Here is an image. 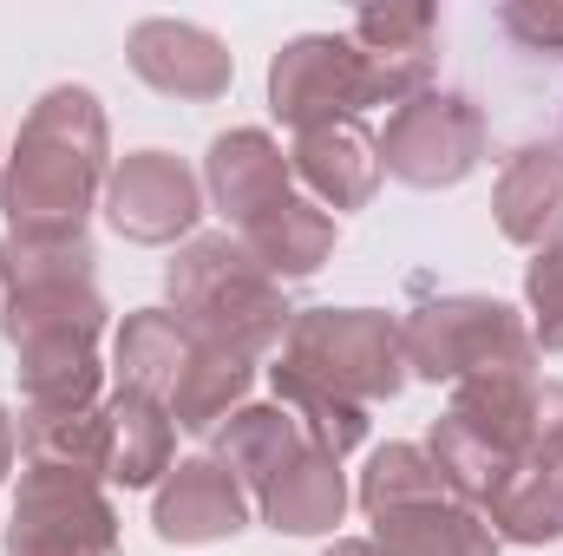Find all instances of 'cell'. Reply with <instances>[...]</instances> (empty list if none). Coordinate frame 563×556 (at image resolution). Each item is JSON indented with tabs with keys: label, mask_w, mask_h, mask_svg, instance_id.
Listing matches in <instances>:
<instances>
[{
	"label": "cell",
	"mask_w": 563,
	"mask_h": 556,
	"mask_svg": "<svg viewBox=\"0 0 563 556\" xmlns=\"http://www.w3.org/2000/svg\"><path fill=\"white\" fill-rule=\"evenodd\" d=\"M347 504H354V491H347L341 458H328L321 445H308L282 478H269V491L256 498V518L276 537H328L347 518Z\"/></svg>",
	"instance_id": "obj_17"
},
{
	"label": "cell",
	"mask_w": 563,
	"mask_h": 556,
	"mask_svg": "<svg viewBox=\"0 0 563 556\" xmlns=\"http://www.w3.org/2000/svg\"><path fill=\"white\" fill-rule=\"evenodd\" d=\"M276 374L308 380V387L354 400V407H380L413 380L400 321L380 308H295Z\"/></svg>",
	"instance_id": "obj_5"
},
{
	"label": "cell",
	"mask_w": 563,
	"mask_h": 556,
	"mask_svg": "<svg viewBox=\"0 0 563 556\" xmlns=\"http://www.w3.org/2000/svg\"><path fill=\"white\" fill-rule=\"evenodd\" d=\"M478 518L492 524L498 544H531V551L538 544H558L563 537V471H551V465H518Z\"/></svg>",
	"instance_id": "obj_24"
},
{
	"label": "cell",
	"mask_w": 563,
	"mask_h": 556,
	"mask_svg": "<svg viewBox=\"0 0 563 556\" xmlns=\"http://www.w3.org/2000/svg\"><path fill=\"white\" fill-rule=\"evenodd\" d=\"M498 20H505V33H511V40H525L531 53L563 59V7H505Z\"/></svg>",
	"instance_id": "obj_29"
},
{
	"label": "cell",
	"mask_w": 563,
	"mask_h": 556,
	"mask_svg": "<svg viewBox=\"0 0 563 556\" xmlns=\"http://www.w3.org/2000/svg\"><path fill=\"white\" fill-rule=\"evenodd\" d=\"M347 40L367 53L374 105H407L432 92V40H439V7H374L354 13Z\"/></svg>",
	"instance_id": "obj_14"
},
{
	"label": "cell",
	"mask_w": 563,
	"mask_h": 556,
	"mask_svg": "<svg viewBox=\"0 0 563 556\" xmlns=\"http://www.w3.org/2000/svg\"><path fill=\"white\" fill-rule=\"evenodd\" d=\"M13 452H20V425L7 419V407H0V485H7V471H13Z\"/></svg>",
	"instance_id": "obj_30"
},
{
	"label": "cell",
	"mask_w": 563,
	"mask_h": 556,
	"mask_svg": "<svg viewBox=\"0 0 563 556\" xmlns=\"http://www.w3.org/2000/svg\"><path fill=\"white\" fill-rule=\"evenodd\" d=\"M20 458L40 471H79V478H112V419L106 400L86 413H20Z\"/></svg>",
	"instance_id": "obj_21"
},
{
	"label": "cell",
	"mask_w": 563,
	"mask_h": 556,
	"mask_svg": "<svg viewBox=\"0 0 563 556\" xmlns=\"http://www.w3.org/2000/svg\"><path fill=\"white\" fill-rule=\"evenodd\" d=\"M106 223L139 249H184L203 216V177L170 151H125L106 177Z\"/></svg>",
	"instance_id": "obj_9"
},
{
	"label": "cell",
	"mask_w": 563,
	"mask_h": 556,
	"mask_svg": "<svg viewBox=\"0 0 563 556\" xmlns=\"http://www.w3.org/2000/svg\"><path fill=\"white\" fill-rule=\"evenodd\" d=\"M420 498H452L445 478H439V465H432V452H426V445H407V438L374 445V458H367V471H361V485H354V504H361L367 518H380V511L420 504Z\"/></svg>",
	"instance_id": "obj_25"
},
{
	"label": "cell",
	"mask_w": 563,
	"mask_h": 556,
	"mask_svg": "<svg viewBox=\"0 0 563 556\" xmlns=\"http://www.w3.org/2000/svg\"><path fill=\"white\" fill-rule=\"evenodd\" d=\"M269 276L288 288V281H308L328 269V256H334V243H341V230H334V216L321 210V203H308L301 190L295 197H282L276 210H263L256 223H243V230H230Z\"/></svg>",
	"instance_id": "obj_18"
},
{
	"label": "cell",
	"mask_w": 563,
	"mask_h": 556,
	"mask_svg": "<svg viewBox=\"0 0 563 556\" xmlns=\"http://www.w3.org/2000/svg\"><path fill=\"white\" fill-rule=\"evenodd\" d=\"M531 465L563 471V380H538V419H531Z\"/></svg>",
	"instance_id": "obj_28"
},
{
	"label": "cell",
	"mask_w": 563,
	"mask_h": 556,
	"mask_svg": "<svg viewBox=\"0 0 563 556\" xmlns=\"http://www.w3.org/2000/svg\"><path fill=\"white\" fill-rule=\"evenodd\" d=\"M125 59H132V73L151 92L184 99V105H210L236 79L230 46L197 20H139L132 40H125Z\"/></svg>",
	"instance_id": "obj_11"
},
{
	"label": "cell",
	"mask_w": 563,
	"mask_h": 556,
	"mask_svg": "<svg viewBox=\"0 0 563 556\" xmlns=\"http://www.w3.org/2000/svg\"><path fill=\"white\" fill-rule=\"evenodd\" d=\"M400 341H407V374L413 380H445V387H465V380H531L538 374V341H531V321L498 301V294H439L420 301L407 321H400Z\"/></svg>",
	"instance_id": "obj_4"
},
{
	"label": "cell",
	"mask_w": 563,
	"mask_h": 556,
	"mask_svg": "<svg viewBox=\"0 0 563 556\" xmlns=\"http://www.w3.org/2000/svg\"><path fill=\"white\" fill-rule=\"evenodd\" d=\"M250 518H256V504H250L243 478H236L217 452L177 458V465L157 478V491H151V531H157L164 544H177V551L230 544V537L250 531Z\"/></svg>",
	"instance_id": "obj_10"
},
{
	"label": "cell",
	"mask_w": 563,
	"mask_h": 556,
	"mask_svg": "<svg viewBox=\"0 0 563 556\" xmlns=\"http://www.w3.org/2000/svg\"><path fill=\"white\" fill-rule=\"evenodd\" d=\"M485 164V112L465 92H420L394 105L380 132V170L407 190H452Z\"/></svg>",
	"instance_id": "obj_7"
},
{
	"label": "cell",
	"mask_w": 563,
	"mask_h": 556,
	"mask_svg": "<svg viewBox=\"0 0 563 556\" xmlns=\"http://www.w3.org/2000/svg\"><path fill=\"white\" fill-rule=\"evenodd\" d=\"M288 170H295V184L308 190V203H321L328 216L367 210L374 190H380V177H387V170H380V138H374L361 119H334V125L295 132Z\"/></svg>",
	"instance_id": "obj_12"
},
{
	"label": "cell",
	"mask_w": 563,
	"mask_h": 556,
	"mask_svg": "<svg viewBox=\"0 0 563 556\" xmlns=\"http://www.w3.org/2000/svg\"><path fill=\"white\" fill-rule=\"evenodd\" d=\"M321 556H380V551H374L367 537H334V544H328Z\"/></svg>",
	"instance_id": "obj_31"
},
{
	"label": "cell",
	"mask_w": 563,
	"mask_h": 556,
	"mask_svg": "<svg viewBox=\"0 0 563 556\" xmlns=\"http://www.w3.org/2000/svg\"><path fill=\"white\" fill-rule=\"evenodd\" d=\"M374 105L367 53L347 33H301L269 59V112L288 132H314L334 119H361Z\"/></svg>",
	"instance_id": "obj_8"
},
{
	"label": "cell",
	"mask_w": 563,
	"mask_h": 556,
	"mask_svg": "<svg viewBox=\"0 0 563 556\" xmlns=\"http://www.w3.org/2000/svg\"><path fill=\"white\" fill-rule=\"evenodd\" d=\"M106 177H112V125L99 92L86 86L40 92L0 170L7 236H86V216L106 203Z\"/></svg>",
	"instance_id": "obj_1"
},
{
	"label": "cell",
	"mask_w": 563,
	"mask_h": 556,
	"mask_svg": "<svg viewBox=\"0 0 563 556\" xmlns=\"http://www.w3.org/2000/svg\"><path fill=\"white\" fill-rule=\"evenodd\" d=\"M492 216L498 236L518 249H558L563 243V144H525L505 157L492 184Z\"/></svg>",
	"instance_id": "obj_15"
},
{
	"label": "cell",
	"mask_w": 563,
	"mask_h": 556,
	"mask_svg": "<svg viewBox=\"0 0 563 556\" xmlns=\"http://www.w3.org/2000/svg\"><path fill=\"white\" fill-rule=\"evenodd\" d=\"M0 551L7 556H125V537H119V511H112L99 478L26 465Z\"/></svg>",
	"instance_id": "obj_6"
},
{
	"label": "cell",
	"mask_w": 563,
	"mask_h": 556,
	"mask_svg": "<svg viewBox=\"0 0 563 556\" xmlns=\"http://www.w3.org/2000/svg\"><path fill=\"white\" fill-rule=\"evenodd\" d=\"M203 197L223 210L230 230L256 223L263 210H276L282 197H295L288 151L263 125H236V132L210 138V151H203Z\"/></svg>",
	"instance_id": "obj_13"
},
{
	"label": "cell",
	"mask_w": 563,
	"mask_h": 556,
	"mask_svg": "<svg viewBox=\"0 0 563 556\" xmlns=\"http://www.w3.org/2000/svg\"><path fill=\"white\" fill-rule=\"evenodd\" d=\"M0 334L20 354H99L106 294L92 236H7L0 243Z\"/></svg>",
	"instance_id": "obj_2"
},
{
	"label": "cell",
	"mask_w": 563,
	"mask_h": 556,
	"mask_svg": "<svg viewBox=\"0 0 563 556\" xmlns=\"http://www.w3.org/2000/svg\"><path fill=\"white\" fill-rule=\"evenodd\" d=\"M525 308H531V341L544 354H563V243L525 263Z\"/></svg>",
	"instance_id": "obj_27"
},
{
	"label": "cell",
	"mask_w": 563,
	"mask_h": 556,
	"mask_svg": "<svg viewBox=\"0 0 563 556\" xmlns=\"http://www.w3.org/2000/svg\"><path fill=\"white\" fill-rule=\"evenodd\" d=\"M276 407H288L295 425L308 432V445H321L328 458H347L354 445H367V407L334 400V393H321V387H308V380L276 374Z\"/></svg>",
	"instance_id": "obj_26"
},
{
	"label": "cell",
	"mask_w": 563,
	"mask_h": 556,
	"mask_svg": "<svg viewBox=\"0 0 563 556\" xmlns=\"http://www.w3.org/2000/svg\"><path fill=\"white\" fill-rule=\"evenodd\" d=\"M106 419H112V478H106V485L157 491V478L177 465V425H170V413H164L157 400H144V393L112 387Z\"/></svg>",
	"instance_id": "obj_20"
},
{
	"label": "cell",
	"mask_w": 563,
	"mask_h": 556,
	"mask_svg": "<svg viewBox=\"0 0 563 556\" xmlns=\"http://www.w3.org/2000/svg\"><path fill=\"white\" fill-rule=\"evenodd\" d=\"M380 556H498L505 544L492 537V524L459 504V498H420V504H394L374 518V537Z\"/></svg>",
	"instance_id": "obj_19"
},
{
	"label": "cell",
	"mask_w": 563,
	"mask_h": 556,
	"mask_svg": "<svg viewBox=\"0 0 563 556\" xmlns=\"http://www.w3.org/2000/svg\"><path fill=\"white\" fill-rule=\"evenodd\" d=\"M0 170H7V157H0Z\"/></svg>",
	"instance_id": "obj_32"
},
{
	"label": "cell",
	"mask_w": 563,
	"mask_h": 556,
	"mask_svg": "<svg viewBox=\"0 0 563 556\" xmlns=\"http://www.w3.org/2000/svg\"><path fill=\"white\" fill-rule=\"evenodd\" d=\"M301 452H308V432L295 425L288 407H243V413L217 432V458L243 478L250 504L269 491V478H282Z\"/></svg>",
	"instance_id": "obj_22"
},
{
	"label": "cell",
	"mask_w": 563,
	"mask_h": 556,
	"mask_svg": "<svg viewBox=\"0 0 563 556\" xmlns=\"http://www.w3.org/2000/svg\"><path fill=\"white\" fill-rule=\"evenodd\" d=\"M197 347L203 341L170 308H132L119 321V341H112V374H119L125 393H144V400H157L170 413V393H177L184 367L197 360Z\"/></svg>",
	"instance_id": "obj_16"
},
{
	"label": "cell",
	"mask_w": 563,
	"mask_h": 556,
	"mask_svg": "<svg viewBox=\"0 0 563 556\" xmlns=\"http://www.w3.org/2000/svg\"><path fill=\"white\" fill-rule=\"evenodd\" d=\"M250 387H256V360L223 354V347H197V360L184 367V380L170 393V425L217 438L230 419L250 407Z\"/></svg>",
	"instance_id": "obj_23"
},
{
	"label": "cell",
	"mask_w": 563,
	"mask_h": 556,
	"mask_svg": "<svg viewBox=\"0 0 563 556\" xmlns=\"http://www.w3.org/2000/svg\"><path fill=\"white\" fill-rule=\"evenodd\" d=\"M170 314L203 341V347H223V354H243V360H263L288 341V294L282 281L230 236V230H210V236H190L170 269Z\"/></svg>",
	"instance_id": "obj_3"
}]
</instances>
